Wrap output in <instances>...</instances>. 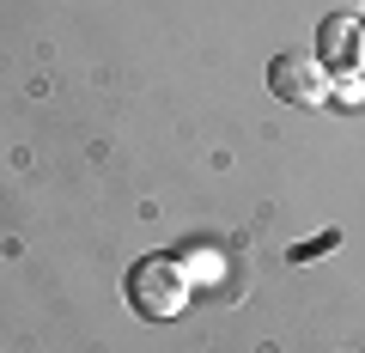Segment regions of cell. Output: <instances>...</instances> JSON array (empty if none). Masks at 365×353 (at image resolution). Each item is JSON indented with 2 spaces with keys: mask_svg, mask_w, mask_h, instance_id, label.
<instances>
[{
  "mask_svg": "<svg viewBox=\"0 0 365 353\" xmlns=\"http://www.w3.org/2000/svg\"><path fill=\"white\" fill-rule=\"evenodd\" d=\"M335 244H341V237H335V232H323V237H311V244H304L299 256H317V250H335Z\"/></svg>",
  "mask_w": 365,
  "mask_h": 353,
  "instance_id": "cell-6",
  "label": "cell"
},
{
  "mask_svg": "<svg viewBox=\"0 0 365 353\" xmlns=\"http://www.w3.org/2000/svg\"><path fill=\"white\" fill-rule=\"evenodd\" d=\"M317 61H323L329 73H353V67H365V25L353 13H329L323 25H317Z\"/></svg>",
  "mask_w": 365,
  "mask_h": 353,
  "instance_id": "cell-3",
  "label": "cell"
},
{
  "mask_svg": "<svg viewBox=\"0 0 365 353\" xmlns=\"http://www.w3.org/2000/svg\"><path fill=\"white\" fill-rule=\"evenodd\" d=\"M268 86H274V98L317 110V104H329V86H335V79H329V67L317 61V55L287 49V55H274V61H268Z\"/></svg>",
  "mask_w": 365,
  "mask_h": 353,
  "instance_id": "cell-2",
  "label": "cell"
},
{
  "mask_svg": "<svg viewBox=\"0 0 365 353\" xmlns=\"http://www.w3.org/2000/svg\"><path fill=\"white\" fill-rule=\"evenodd\" d=\"M177 262L189 268V280H195V287H213V280L225 275L220 256H213V250H201V244H182V250H177Z\"/></svg>",
  "mask_w": 365,
  "mask_h": 353,
  "instance_id": "cell-4",
  "label": "cell"
},
{
  "mask_svg": "<svg viewBox=\"0 0 365 353\" xmlns=\"http://www.w3.org/2000/svg\"><path fill=\"white\" fill-rule=\"evenodd\" d=\"M195 299V280L177 256H140L128 268V305L146 317V323H170L182 317V305Z\"/></svg>",
  "mask_w": 365,
  "mask_h": 353,
  "instance_id": "cell-1",
  "label": "cell"
},
{
  "mask_svg": "<svg viewBox=\"0 0 365 353\" xmlns=\"http://www.w3.org/2000/svg\"><path fill=\"white\" fill-rule=\"evenodd\" d=\"M329 79H335V86H329V98H341V104H359V98H365L359 67H353V73H329Z\"/></svg>",
  "mask_w": 365,
  "mask_h": 353,
  "instance_id": "cell-5",
  "label": "cell"
}]
</instances>
